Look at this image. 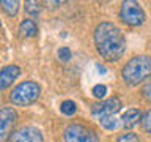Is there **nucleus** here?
<instances>
[{
  "label": "nucleus",
  "instance_id": "nucleus-1",
  "mask_svg": "<svg viewBox=\"0 0 151 142\" xmlns=\"http://www.w3.org/2000/svg\"><path fill=\"white\" fill-rule=\"evenodd\" d=\"M94 46L104 60L116 62L126 52V38L115 24L102 22L94 30Z\"/></svg>",
  "mask_w": 151,
  "mask_h": 142
},
{
  "label": "nucleus",
  "instance_id": "nucleus-2",
  "mask_svg": "<svg viewBox=\"0 0 151 142\" xmlns=\"http://www.w3.org/2000/svg\"><path fill=\"white\" fill-rule=\"evenodd\" d=\"M121 76L126 84L137 85L151 76V57L135 55L127 60L121 70Z\"/></svg>",
  "mask_w": 151,
  "mask_h": 142
},
{
  "label": "nucleus",
  "instance_id": "nucleus-3",
  "mask_svg": "<svg viewBox=\"0 0 151 142\" xmlns=\"http://www.w3.org/2000/svg\"><path fill=\"white\" fill-rule=\"evenodd\" d=\"M41 95L40 85L33 80H25V82L19 84L17 87L13 88L9 93V99L16 106H28V104L35 103Z\"/></svg>",
  "mask_w": 151,
  "mask_h": 142
},
{
  "label": "nucleus",
  "instance_id": "nucleus-4",
  "mask_svg": "<svg viewBox=\"0 0 151 142\" xmlns=\"http://www.w3.org/2000/svg\"><path fill=\"white\" fill-rule=\"evenodd\" d=\"M120 17L127 25L137 27L145 22V11L140 7V3L134 2V0H127V2H123V5H121Z\"/></svg>",
  "mask_w": 151,
  "mask_h": 142
},
{
  "label": "nucleus",
  "instance_id": "nucleus-5",
  "mask_svg": "<svg viewBox=\"0 0 151 142\" xmlns=\"http://www.w3.org/2000/svg\"><path fill=\"white\" fill-rule=\"evenodd\" d=\"M65 142H98V136L83 125H69L63 133Z\"/></svg>",
  "mask_w": 151,
  "mask_h": 142
},
{
  "label": "nucleus",
  "instance_id": "nucleus-6",
  "mask_svg": "<svg viewBox=\"0 0 151 142\" xmlns=\"http://www.w3.org/2000/svg\"><path fill=\"white\" fill-rule=\"evenodd\" d=\"M17 122V112L13 107L0 109V142H8Z\"/></svg>",
  "mask_w": 151,
  "mask_h": 142
},
{
  "label": "nucleus",
  "instance_id": "nucleus-7",
  "mask_svg": "<svg viewBox=\"0 0 151 142\" xmlns=\"http://www.w3.org/2000/svg\"><path fill=\"white\" fill-rule=\"evenodd\" d=\"M121 109V101L118 98H110L102 103H96L91 106V114L93 117L99 120V118L106 117H115V114Z\"/></svg>",
  "mask_w": 151,
  "mask_h": 142
},
{
  "label": "nucleus",
  "instance_id": "nucleus-8",
  "mask_svg": "<svg viewBox=\"0 0 151 142\" xmlns=\"http://www.w3.org/2000/svg\"><path fill=\"white\" fill-rule=\"evenodd\" d=\"M11 142H42V134L38 128L25 126L13 136Z\"/></svg>",
  "mask_w": 151,
  "mask_h": 142
},
{
  "label": "nucleus",
  "instance_id": "nucleus-9",
  "mask_svg": "<svg viewBox=\"0 0 151 142\" xmlns=\"http://www.w3.org/2000/svg\"><path fill=\"white\" fill-rule=\"evenodd\" d=\"M19 76H21V68L17 65H8L0 70V92L6 90Z\"/></svg>",
  "mask_w": 151,
  "mask_h": 142
},
{
  "label": "nucleus",
  "instance_id": "nucleus-10",
  "mask_svg": "<svg viewBox=\"0 0 151 142\" xmlns=\"http://www.w3.org/2000/svg\"><path fill=\"white\" fill-rule=\"evenodd\" d=\"M123 120V126L124 128H134L137 123L142 120V112L139 109H127L121 117Z\"/></svg>",
  "mask_w": 151,
  "mask_h": 142
},
{
  "label": "nucleus",
  "instance_id": "nucleus-11",
  "mask_svg": "<svg viewBox=\"0 0 151 142\" xmlns=\"http://www.w3.org/2000/svg\"><path fill=\"white\" fill-rule=\"evenodd\" d=\"M36 33H38V27L35 21L25 19V21L21 22V25H19V36L21 38H33L36 36Z\"/></svg>",
  "mask_w": 151,
  "mask_h": 142
},
{
  "label": "nucleus",
  "instance_id": "nucleus-12",
  "mask_svg": "<svg viewBox=\"0 0 151 142\" xmlns=\"http://www.w3.org/2000/svg\"><path fill=\"white\" fill-rule=\"evenodd\" d=\"M0 7L8 16H16L19 11V2L17 0H2L0 2Z\"/></svg>",
  "mask_w": 151,
  "mask_h": 142
},
{
  "label": "nucleus",
  "instance_id": "nucleus-13",
  "mask_svg": "<svg viewBox=\"0 0 151 142\" xmlns=\"http://www.w3.org/2000/svg\"><path fill=\"white\" fill-rule=\"evenodd\" d=\"M60 111L63 112L65 115H74L76 111H77V106H76V103H74V101H71V99H66V101L61 103Z\"/></svg>",
  "mask_w": 151,
  "mask_h": 142
},
{
  "label": "nucleus",
  "instance_id": "nucleus-14",
  "mask_svg": "<svg viewBox=\"0 0 151 142\" xmlns=\"http://www.w3.org/2000/svg\"><path fill=\"white\" fill-rule=\"evenodd\" d=\"M25 11L30 14V16H38V14L41 13V3H38V2H25Z\"/></svg>",
  "mask_w": 151,
  "mask_h": 142
},
{
  "label": "nucleus",
  "instance_id": "nucleus-15",
  "mask_svg": "<svg viewBox=\"0 0 151 142\" xmlns=\"http://www.w3.org/2000/svg\"><path fill=\"white\" fill-rule=\"evenodd\" d=\"M99 125L102 128H106V130H115L118 126V122L115 117H106V118H99Z\"/></svg>",
  "mask_w": 151,
  "mask_h": 142
},
{
  "label": "nucleus",
  "instance_id": "nucleus-16",
  "mask_svg": "<svg viewBox=\"0 0 151 142\" xmlns=\"http://www.w3.org/2000/svg\"><path fill=\"white\" fill-rule=\"evenodd\" d=\"M139 141L140 139L135 133H126V134H123L116 139V142H139Z\"/></svg>",
  "mask_w": 151,
  "mask_h": 142
},
{
  "label": "nucleus",
  "instance_id": "nucleus-17",
  "mask_svg": "<svg viewBox=\"0 0 151 142\" xmlns=\"http://www.w3.org/2000/svg\"><path fill=\"white\" fill-rule=\"evenodd\" d=\"M106 93H107L106 85L98 84V85H94V87H93V95H94V96H96L98 99H102L104 96H106Z\"/></svg>",
  "mask_w": 151,
  "mask_h": 142
},
{
  "label": "nucleus",
  "instance_id": "nucleus-18",
  "mask_svg": "<svg viewBox=\"0 0 151 142\" xmlns=\"http://www.w3.org/2000/svg\"><path fill=\"white\" fill-rule=\"evenodd\" d=\"M142 95H143V98L146 101L151 103V78L143 84V87H142Z\"/></svg>",
  "mask_w": 151,
  "mask_h": 142
},
{
  "label": "nucleus",
  "instance_id": "nucleus-19",
  "mask_svg": "<svg viewBox=\"0 0 151 142\" xmlns=\"http://www.w3.org/2000/svg\"><path fill=\"white\" fill-rule=\"evenodd\" d=\"M71 57H73V52H71L69 47H60L58 49V59L61 62H68Z\"/></svg>",
  "mask_w": 151,
  "mask_h": 142
},
{
  "label": "nucleus",
  "instance_id": "nucleus-20",
  "mask_svg": "<svg viewBox=\"0 0 151 142\" xmlns=\"http://www.w3.org/2000/svg\"><path fill=\"white\" fill-rule=\"evenodd\" d=\"M142 123H143L145 131L151 134V109H150V111H148V112H146L145 115H143V118H142Z\"/></svg>",
  "mask_w": 151,
  "mask_h": 142
},
{
  "label": "nucleus",
  "instance_id": "nucleus-21",
  "mask_svg": "<svg viewBox=\"0 0 151 142\" xmlns=\"http://www.w3.org/2000/svg\"><path fill=\"white\" fill-rule=\"evenodd\" d=\"M98 70H99V73H106V68H104V66H101V65H98Z\"/></svg>",
  "mask_w": 151,
  "mask_h": 142
},
{
  "label": "nucleus",
  "instance_id": "nucleus-22",
  "mask_svg": "<svg viewBox=\"0 0 151 142\" xmlns=\"http://www.w3.org/2000/svg\"><path fill=\"white\" fill-rule=\"evenodd\" d=\"M0 25H2V24H0Z\"/></svg>",
  "mask_w": 151,
  "mask_h": 142
}]
</instances>
